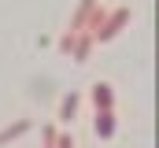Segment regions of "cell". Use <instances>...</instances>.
<instances>
[{
	"instance_id": "obj_1",
	"label": "cell",
	"mask_w": 159,
	"mask_h": 148,
	"mask_svg": "<svg viewBox=\"0 0 159 148\" xmlns=\"http://www.w3.org/2000/svg\"><path fill=\"white\" fill-rule=\"evenodd\" d=\"M129 19H133V11H129L126 4H122V7H115V11H107V15H104V22H100V30L93 34V41H100V44H104V41H115V37H119V30L129 22Z\"/></svg>"
},
{
	"instance_id": "obj_2",
	"label": "cell",
	"mask_w": 159,
	"mask_h": 148,
	"mask_svg": "<svg viewBox=\"0 0 159 148\" xmlns=\"http://www.w3.org/2000/svg\"><path fill=\"white\" fill-rule=\"evenodd\" d=\"M89 100H93L96 111H115V93H111L107 81H96V85L89 89Z\"/></svg>"
},
{
	"instance_id": "obj_3",
	"label": "cell",
	"mask_w": 159,
	"mask_h": 148,
	"mask_svg": "<svg viewBox=\"0 0 159 148\" xmlns=\"http://www.w3.org/2000/svg\"><path fill=\"white\" fill-rule=\"evenodd\" d=\"M96 7H100V0H81L78 11H74V19H70V30H67V34H85V26H89V19H93Z\"/></svg>"
},
{
	"instance_id": "obj_4",
	"label": "cell",
	"mask_w": 159,
	"mask_h": 148,
	"mask_svg": "<svg viewBox=\"0 0 159 148\" xmlns=\"http://www.w3.org/2000/svg\"><path fill=\"white\" fill-rule=\"evenodd\" d=\"M93 130H96V137H115V111H96V122H93Z\"/></svg>"
},
{
	"instance_id": "obj_5",
	"label": "cell",
	"mask_w": 159,
	"mask_h": 148,
	"mask_svg": "<svg viewBox=\"0 0 159 148\" xmlns=\"http://www.w3.org/2000/svg\"><path fill=\"white\" fill-rule=\"evenodd\" d=\"M78 104H81V96H78V93H67V96L59 100V122H74Z\"/></svg>"
},
{
	"instance_id": "obj_6",
	"label": "cell",
	"mask_w": 159,
	"mask_h": 148,
	"mask_svg": "<svg viewBox=\"0 0 159 148\" xmlns=\"http://www.w3.org/2000/svg\"><path fill=\"white\" fill-rule=\"evenodd\" d=\"M70 52H74L78 63H85L89 52H93V37H89V34H74V48H70Z\"/></svg>"
},
{
	"instance_id": "obj_7",
	"label": "cell",
	"mask_w": 159,
	"mask_h": 148,
	"mask_svg": "<svg viewBox=\"0 0 159 148\" xmlns=\"http://www.w3.org/2000/svg\"><path fill=\"white\" fill-rule=\"evenodd\" d=\"M30 130V118H19V122H11V126H4L0 130V145H7V141H15V137H22Z\"/></svg>"
},
{
	"instance_id": "obj_8",
	"label": "cell",
	"mask_w": 159,
	"mask_h": 148,
	"mask_svg": "<svg viewBox=\"0 0 159 148\" xmlns=\"http://www.w3.org/2000/svg\"><path fill=\"white\" fill-rule=\"evenodd\" d=\"M70 48H74V34H63V37H59V52L70 56Z\"/></svg>"
},
{
	"instance_id": "obj_9",
	"label": "cell",
	"mask_w": 159,
	"mask_h": 148,
	"mask_svg": "<svg viewBox=\"0 0 159 148\" xmlns=\"http://www.w3.org/2000/svg\"><path fill=\"white\" fill-rule=\"evenodd\" d=\"M56 137H59V133H56L52 126H44V148H56Z\"/></svg>"
},
{
	"instance_id": "obj_10",
	"label": "cell",
	"mask_w": 159,
	"mask_h": 148,
	"mask_svg": "<svg viewBox=\"0 0 159 148\" xmlns=\"http://www.w3.org/2000/svg\"><path fill=\"white\" fill-rule=\"evenodd\" d=\"M56 148H74V137H70V133H59V137H56Z\"/></svg>"
}]
</instances>
